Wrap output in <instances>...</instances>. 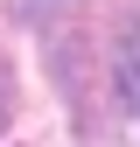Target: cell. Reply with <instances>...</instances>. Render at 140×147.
Here are the masks:
<instances>
[{"label": "cell", "mask_w": 140, "mask_h": 147, "mask_svg": "<svg viewBox=\"0 0 140 147\" xmlns=\"http://www.w3.org/2000/svg\"><path fill=\"white\" fill-rule=\"evenodd\" d=\"M7 119H14V70H7V56H0V133H7Z\"/></svg>", "instance_id": "3"}, {"label": "cell", "mask_w": 140, "mask_h": 147, "mask_svg": "<svg viewBox=\"0 0 140 147\" xmlns=\"http://www.w3.org/2000/svg\"><path fill=\"white\" fill-rule=\"evenodd\" d=\"M70 7H84V0H14L21 21H56V14H70Z\"/></svg>", "instance_id": "2"}, {"label": "cell", "mask_w": 140, "mask_h": 147, "mask_svg": "<svg viewBox=\"0 0 140 147\" xmlns=\"http://www.w3.org/2000/svg\"><path fill=\"white\" fill-rule=\"evenodd\" d=\"M112 98L126 119H140V14H126L112 35Z\"/></svg>", "instance_id": "1"}]
</instances>
